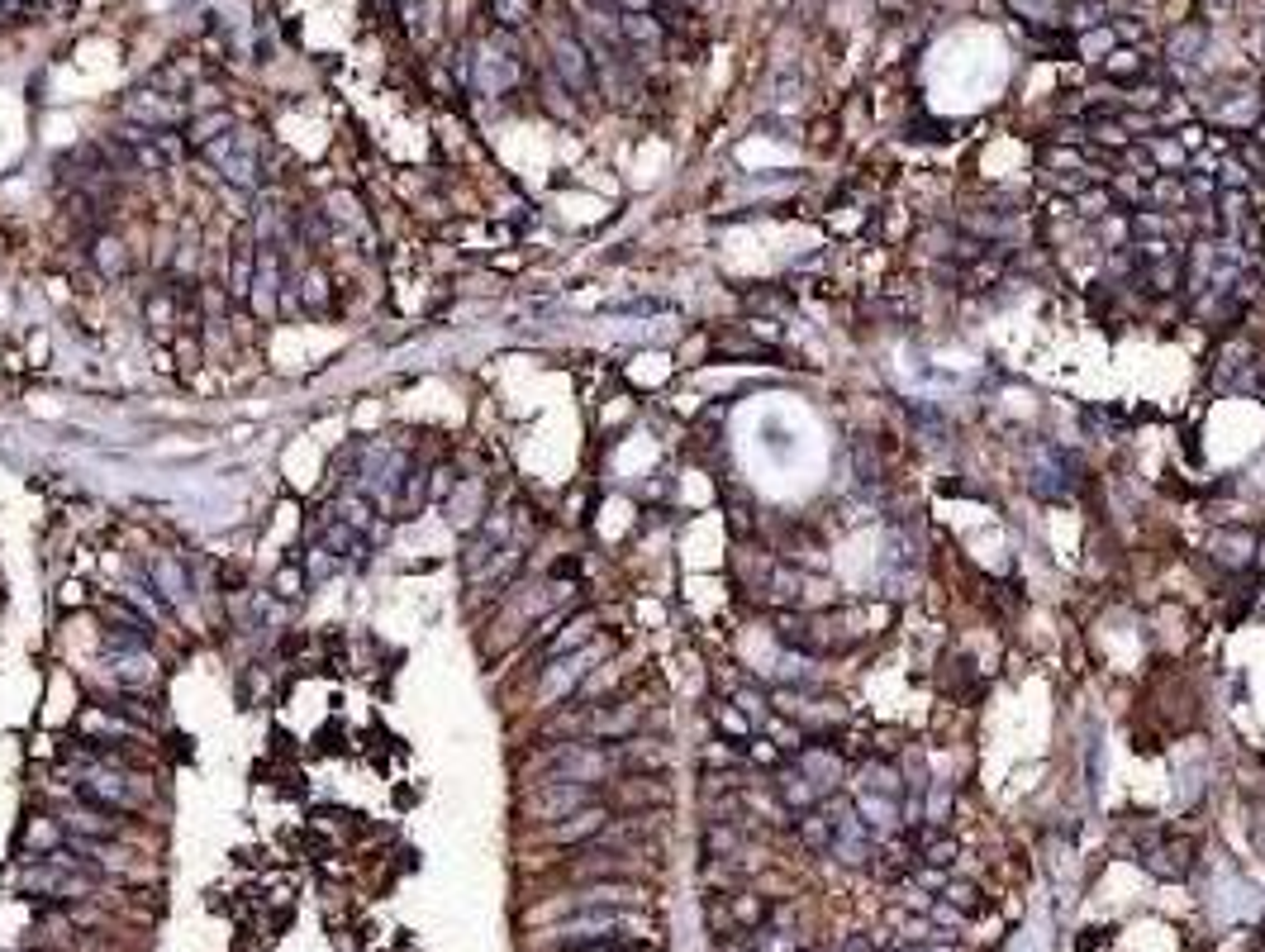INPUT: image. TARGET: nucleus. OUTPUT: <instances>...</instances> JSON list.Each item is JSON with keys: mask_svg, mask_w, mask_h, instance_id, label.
<instances>
[{"mask_svg": "<svg viewBox=\"0 0 1265 952\" xmlns=\"http://www.w3.org/2000/svg\"><path fill=\"white\" fill-rule=\"evenodd\" d=\"M928 952H952V948H942V943H937V948H928Z\"/></svg>", "mask_w": 1265, "mask_h": 952, "instance_id": "obj_59", "label": "nucleus"}, {"mask_svg": "<svg viewBox=\"0 0 1265 952\" xmlns=\"http://www.w3.org/2000/svg\"><path fill=\"white\" fill-rule=\"evenodd\" d=\"M120 810L110 805H96V801H81L77 810H67V828L81 833V838H115L120 833Z\"/></svg>", "mask_w": 1265, "mask_h": 952, "instance_id": "obj_8", "label": "nucleus"}, {"mask_svg": "<svg viewBox=\"0 0 1265 952\" xmlns=\"http://www.w3.org/2000/svg\"><path fill=\"white\" fill-rule=\"evenodd\" d=\"M472 81L486 91V96H505L509 86L518 81V62L509 58L505 48H495V43H486L481 53H476V67H472Z\"/></svg>", "mask_w": 1265, "mask_h": 952, "instance_id": "obj_6", "label": "nucleus"}, {"mask_svg": "<svg viewBox=\"0 0 1265 952\" xmlns=\"http://www.w3.org/2000/svg\"><path fill=\"white\" fill-rule=\"evenodd\" d=\"M1099 19H1104V5H1094V0H1090V5H1075V10H1070V24H1075V29H1094Z\"/></svg>", "mask_w": 1265, "mask_h": 952, "instance_id": "obj_47", "label": "nucleus"}, {"mask_svg": "<svg viewBox=\"0 0 1265 952\" xmlns=\"http://www.w3.org/2000/svg\"><path fill=\"white\" fill-rule=\"evenodd\" d=\"M799 838H804L809 852H828V848H833V815H828L823 805L804 810V815H799Z\"/></svg>", "mask_w": 1265, "mask_h": 952, "instance_id": "obj_19", "label": "nucleus"}, {"mask_svg": "<svg viewBox=\"0 0 1265 952\" xmlns=\"http://www.w3.org/2000/svg\"><path fill=\"white\" fill-rule=\"evenodd\" d=\"M752 952H799V939L780 924H766V929H752Z\"/></svg>", "mask_w": 1265, "mask_h": 952, "instance_id": "obj_31", "label": "nucleus"}, {"mask_svg": "<svg viewBox=\"0 0 1265 952\" xmlns=\"http://www.w3.org/2000/svg\"><path fill=\"white\" fill-rule=\"evenodd\" d=\"M942 900H952L961 915H980L985 910V900H980V891L971 886V881H947L942 886Z\"/></svg>", "mask_w": 1265, "mask_h": 952, "instance_id": "obj_35", "label": "nucleus"}, {"mask_svg": "<svg viewBox=\"0 0 1265 952\" xmlns=\"http://www.w3.org/2000/svg\"><path fill=\"white\" fill-rule=\"evenodd\" d=\"M590 634H595V615L586 610V615H576V619L566 624V634H557V639L547 643V658H562V653H571V648H576V643H586Z\"/></svg>", "mask_w": 1265, "mask_h": 952, "instance_id": "obj_28", "label": "nucleus"}, {"mask_svg": "<svg viewBox=\"0 0 1265 952\" xmlns=\"http://www.w3.org/2000/svg\"><path fill=\"white\" fill-rule=\"evenodd\" d=\"M1075 205H1080V215H1085V220H1104V210L1114 205V196H1109V191H1090V186H1085V191L1075 196Z\"/></svg>", "mask_w": 1265, "mask_h": 952, "instance_id": "obj_41", "label": "nucleus"}, {"mask_svg": "<svg viewBox=\"0 0 1265 952\" xmlns=\"http://www.w3.org/2000/svg\"><path fill=\"white\" fill-rule=\"evenodd\" d=\"M1180 143H1184V152H1189V148H1199V143H1204V129H1199V125L1180 129Z\"/></svg>", "mask_w": 1265, "mask_h": 952, "instance_id": "obj_56", "label": "nucleus"}, {"mask_svg": "<svg viewBox=\"0 0 1265 952\" xmlns=\"http://www.w3.org/2000/svg\"><path fill=\"white\" fill-rule=\"evenodd\" d=\"M148 576H152V586L162 591L167 605L191 600V576H186V567H181L176 557H152V562H148Z\"/></svg>", "mask_w": 1265, "mask_h": 952, "instance_id": "obj_11", "label": "nucleus"}, {"mask_svg": "<svg viewBox=\"0 0 1265 952\" xmlns=\"http://www.w3.org/2000/svg\"><path fill=\"white\" fill-rule=\"evenodd\" d=\"M709 848L714 852H733L738 848V833L733 828H709Z\"/></svg>", "mask_w": 1265, "mask_h": 952, "instance_id": "obj_50", "label": "nucleus"}, {"mask_svg": "<svg viewBox=\"0 0 1265 952\" xmlns=\"http://www.w3.org/2000/svg\"><path fill=\"white\" fill-rule=\"evenodd\" d=\"M586 805H595V786H586V781H542V791L528 796L523 815L557 824V819L576 815V810H586Z\"/></svg>", "mask_w": 1265, "mask_h": 952, "instance_id": "obj_3", "label": "nucleus"}, {"mask_svg": "<svg viewBox=\"0 0 1265 952\" xmlns=\"http://www.w3.org/2000/svg\"><path fill=\"white\" fill-rule=\"evenodd\" d=\"M1109 72H1118V77H1133V72H1138V58H1133V53H1118V62H1109Z\"/></svg>", "mask_w": 1265, "mask_h": 952, "instance_id": "obj_53", "label": "nucleus"}, {"mask_svg": "<svg viewBox=\"0 0 1265 952\" xmlns=\"http://www.w3.org/2000/svg\"><path fill=\"white\" fill-rule=\"evenodd\" d=\"M1104 48H1114V29H1090V34L1080 38V53H1085V58H1099Z\"/></svg>", "mask_w": 1265, "mask_h": 952, "instance_id": "obj_46", "label": "nucleus"}, {"mask_svg": "<svg viewBox=\"0 0 1265 952\" xmlns=\"http://www.w3.org/2000/svg\"><path fill=\"white\" fill-rule=\"evenodd\" d=\"M918 886H923V891H942V886H947L942 867H918Z\"/></svg>", "mask_w": 1265, "mask_h": 952, "instance_id": "obj_51", "label": "nucleus"}, {"mask_svg": "<svg viewBox=\"0 0 1265 952\" xmlns=\"http://www.w3.org/2000/svg\"><path fill=\"white\" fill-rule=\"evenodd\" d=\"M1218 186H1223V191H1247V186H1252V172H1247L1237 157H1223V162H1218Z\"/></svg>", "mask_w": 1265, "mask_h": 952, "instance_id": "obj_40", "label": "nucleus"}, {"mask_svg": "<svg viewBox=\"0 0 1265 952\" xmlns=\"http://www.w3.org/2000/svg\"><path fill=\"white\" fill-rule=\"evenodd\" d=\"M1146 152H1151V167H1156V172H1180V167H1189L1184 143H1151Z\"/></svg>", "mask_w": 1265, "mask_h": 952, "instance_id": "obj_36", "label": "nucleus"}, {"mask_svg": "<svg viewBox=\"0 0 1265 952\" xmlns=\"http://www.w3.org/2000/svg\"><path fill=\"white\" fill-rule=\"evenodd\" d=\"M324 547L338 557V567H362V562H367V552H372L367 534H362V529H353V524H343V520H334V524H329Z\"/></svg>", "mask_w": 1265, "mask_h": 952, "instance_id": "obj_10", "label": "nucleus"}, {"mask_svg": "<svg viewBox=\"0 0 1265 952\" xmlns=\"http://www.w3.org/2000/svg\"><path fill=\"white\" fill-rule=\"evenodd\" d=\"M305 581H310V576H305L300 562H281L276 576H271V591H276L281 600H300V595H305Z\"/></svg>", "mask_w": 1265, "mask_h": 952, "instance_id": "obj_30", "label": "nucleus"}, {"mask_svg": "<svg viewBox=\"0 0 1265 952\" xmlns=\"http://www.w3.org/2000/svg\"><path fill=\"white\" fill-rule=\"evenodd\" d=\"M224 134H234V120H229L224 110H210V115H196V120H191V134L186 138H191L196 148H210L215 138H224Z\"/></svg>", "mask_w": 1265, "mask_h": 952, "instance_id": "obj_24", "label": "nucleus"}, {"mask_svg": "<svg viewBox=\"0 0 1265 952\" xmlns=\"http://www.w3.org/2000/svg\"><path fill=\"white\" fill-rule=\"evenodd\" d=\"M862 791L899 801V791H904V777H899V767H886V762H866V767H862Z\"/></svg>", "mask_w": 1265, "mask_h": 952, "instance_id": "obj_22", "label": "nucleus"}, {"mask_svg": "<svg viewBox=\"0 0 1265 952\" xmlns=\"http://www.w3.org/2000/svg\"><path fill=\"white\" fill-rule=\"evenodd\" d=\"M1232 157H1237V162H1242L1247 172H1265V148H1261V143H1242V148H1237Z\"/></svg>", "mask_w": 1265, "mask_h": 952, "instance_id": "obj_48", "label": "nucleus"}, {"mask_svg": "<svg viewBox=\"0 0 1265 952\" xmlns=\"http://www.w3.org/2000/svg\"><path fill=\"white\" fill-rule=\"evenodd\" d=\"M889 952H928L923 943H899V948H889Z\"/></svg>", "mask_w": 1265, "mask_h": 952, "instance_id": "obj_57", "label": "nucleus"}, {"mask_svg": "<svg viewBox=\"0 0 1265 952\" xmlns=\"http://www.w3.org/2000/svg\"><path fill=\"white\" fill-rule=\"evenodd\" d=\"M486 10H491V19H495L500 29H523V24L533 19L538 0H486Z\"/></svg>", "mask_w": 1265, "mask_h": 952, "instance_id": "obj_27", "label": "nucleus"}, {"mask_svg": "<svg viewBox=\"0 0 1265 952\" xmlns=\"http://www.w3.org/2000/svg\"><path fill=\"white\" fill-rule=\"evenodd\" d=\"M115 714H125V719H133V724H157V705H152V700H143L138 690L115 695Z\"/></svg>", "mask_w": 1265, "mask_h": 952, "instance_id": "obj_33", "label": "nucleus"}, {"mask_svg": "<svg viewBox=\"0 0 1265 952\" xmlns=\"http://www.w3.org/2000/svg\"><path fill=\"white\" fill-rule=\"evenodd\" d=\"M956 857H961V843H956V838H947V833L932 838V833H928V843H923V867H942V871H947Z\"/></svg>", "mask_w": 1265, "mask_h": 952, "instance_id": "obj_32", "label": "nucleus"}, {"mask_svg": "<svg viewBox=\"0 0 1265 952\" xmlns=\"http://www.w3.org/2000/svg\"><path fill=\"white\" fill-rule=\"evenodd\" d=\"M632 724H637V709H600V714H590V733L595 738H619V733H632Z\"/></svg>", "mask_w": 1265, "mask_h": 952, "instance_id": "obj_26", "label": "nucleus"}, {"mask_svg": "<svg viewBox=\"0 0 1265 952\" xmlns=\"http://www.w3.org/2000/svg\"><path fill=\"white\" fill-rule=\"evenodd\" d=\"M947 810H952V796H932V824H947Z\"/></svg>", "mask_w": 1265, "mask_h": 952, "instance_id": "obj_55", "label": "nucleus"}, {"mask_svg": "<svg viewBox=\"0 0 1265 952\" xmlns=\"http://www.w3.org/2000/svg\"><path fill=\"white\" fill-rule=\"evenodd\" d=\"M1046 162H1051V167H1075V172H1085V167H1080V152H1070V148H1056V152H1046Z\"/></svg>", "mask_w": 1265, "mask_h": 952, "instance_id": "obj_52", "label": "nucleus"}, {"mask_svg": "<svg viewBox=\"0 0 1265 952\" xmlns=\"http://www.w3.org/2000/svg\"><path fill=\"white\" fill-rule=\"evenodd\" d=\"M605 810L600 805H586V810H576V815H566L562 824H552V838L557 843H576V838H590V833H600L605 828Z\"/></svg>", "mask_w": 1265, "mask_h": 952, "instance_id": "obj_18", "label": "nucleus"}, {"mask_svg": "<svg viewBox=\"0 0 1265 952\" xmlns=\"http://www.w3.org/2000/svg\"><path fill=\"white\" fill-rule=\"evenodd\" d=\"M1146 205L1156 210V205H1189V196H1184V181H1175V176H1151L1146 181Z\"/></svg>", "mask_w": 1265, "mask_h": 952, "instance_id": "obj_29", "label": "nucleus"}, {"mask_svg": "<svg viewBox=\"0 0 1265 952\" xmlns=\"http://www.w3.org/2000/svg\"><path fill=\"white\" fill-rule=\"evenodd\" d=\"M728 910H733V919H743V924H752V929H757L761 915H766V905H761L757 895H728Z\"/></svg>", "mask_w": 1265, "mask_h": 952, "instance_id": "obj_42", "label": "nucleus"}, {"mask_svg": "<svg viewBox=\"0 0 1265 952\" xmlns=\"http://www.w3.org/2000/svg\"><path fill=\"white\" fill-rule=\"evenodd\" d=\"M148 643H152V624H110L105 629V648L110 653H148Z\"/></svg>", "mask_w": 1265, "mask_h": 952, "instance_id": "obj_21", "label": "nucleus"}, {"mask_svg": "<svg viewBox=\"0 0 1265 952\" xmlns=\"http://www.w3.org/2000/svg\"><path fill=\"white\" fill-rule=\"evenodd\" d=\"M1256 143H1261V148H1265V120H1261V125H1256Z\"/></svg>", "mask_w": 1265, "mask_h": 952, "instance_id": "obj_58", "label": "nucleus"}, {"mask_svg": "<svg viewBox=\"0 0 1265 952\" xmlns=\"http://www.w3.org/2000/svg\"><path fill=\"white\" fill-rule=\"evenodd\" d=\"M1128 229H1133V239H1138V244H1146V239H1161V234L1170 229V220H1165V215H1156V210H1133Z\"/></svg>", "mask_w": 1265, "mask_h": 952, "instance_id": "obj_37", "label": "nucleus"}, {"mask_svg": "<svg viewBox=\"0 0 1265 952\" xmlns=\"http://www.w3.org/2000/svg\"><path fill=\"white\" fill-rule=\"evenodd\" d=\"M125 120L128 125H138V129H176V125H186V105L176 101V96H167V91H133L125 101Z\"/></svg>", "mask_w": 1265, "mask_h": 952, "instance_id": "obj_5", "label": "nucleus"}, {"mask_svg": "<svg viewBox=\"0 0 1265 952\" xmlns=\"http://www.w3.org/2000/svg\"><path fill=\"white\" fill-rule=\"evenodd\" d=\"M1180 276H1184V263H1180V258H1165V263H1151V267H1146L1151 290H1161V295L1180 290Z\"/></svg>", "mask_w": 1265, "mask_h": 952, "instance_id": "obj_34", "label": "nucleus"}, {"mask_svg": "<svg viewBox=\"0 0 1265 952\" xmlns=\"http://www.w3.org/2000/svg\"><path fill=\"white\" fill-rule=\"evenodd\" d=\"M286 286V272H281V253L276 244H262L257 248V276H253V310L257 314H276V290Z\"/></svg>", "mask_w": 1265, "mask_h": 952, "instance_id": "obj_7", "label": "nucleus"}, {"mask_svg": "<svg viewBox=\"0 0 1265 952\" xmlns=\"http://www.w3.org/2000/svg\"><path fill=\"white\" fill-rule=\"evenodd\" d=\"M1184 196H1189V210L1194 205H1213L1218 200V181L1204 176V172H1184Z\"/></svg>", "mask_w": 1265, "mask_h": 952, "instance_id": "obj_38", "label": "nucleus"}, {"mask_svg": "<svg viewBox=\"0 0 1265 952\" xmlns=\"http://www.w3.org/2000/svg\"><path fill=\"white\" fill-rule=\"evenodd\" d=\"M619 34L629 38L632 48H656L661 43V19L647 14V10H624L619 14Z\"/></svg>", "mask_w": 1265, "mask_h": 952, "instance_id": "obj_16", "label": "nucleus"}, {"mask_svg": "<svg viewBox=\"0 0 1265 952\" xmlns=\"http://www.w3.org/2000/svg\"><path fill=\"white\" fill-rule=\"evenodd\" d=\"M91 263H96V272L110 276V281L128 276V248H125V239H115V234H96V239H91Z\"/></svg>", "mask_w": 1265, "mask_h": 952, "instance_id": "obj_15", "label": "nucleus"}, {"mask_svg": "<svg viewBox=\"0 0 1265 952\" xmlns=\"http://www.w3.org/2000/svg\"><path fill=\"white\" fill-rule=\"evenodd\" d=\"M1199 48H1204V34H1199V29H1180V34L1170 38V58H1175V62H1184V58H1194Z\"/></svg>", "mask_w": 1265, "mask_h": 952, "instance_id": "obj_43", "label": "nucleus"}, {"mask_svg": "<svg viewBox=\"0 0 1265 952\" xmlns=\"http://www.w3.org/2000/svg\"><path fill=\"white\" fill-rule=\"evenodd\" d=\"M1252 552H1256V539H1252V534H1242V529L1213 544V557H1218L1223 567H1232V571H1242V567L1252 562Z\"/></svg>", "mask_w": 1265, "mask_h": 952, "instance_id": "obj_23", "label": "nucleus"}, {"mask_svg": "<svg viewBox=\"0 0 1265 952\" xmlns=\"http://www.w3.org/2000/svg\"><path fill=\"white\" fill-rule=\"evenodd\" d=\"M775 791H780V801H785V810H794V815H804V810H814V805H823V791L799 772V767H785L780 772V781H775Z\"/></svg>", "mask_w": 1265, "mask_h": 952, "instance_id": "obj_12", "label": "nucleus"}, {"mask_svg": "<svg viewBox=\"0 0 1265 952\" xmlns=\"http://www.w3.org/2000/svg\"><path fill=\"white\" fill-rule=\"evenodd\" d=\"M1094 138H1099V143H1123V125H1118V120H1114V125H1099Z\"/></svg>", "mask_w": 1265, "mask_h": 952, "instance_id": "obj_54", "label": "nucleus"}, {"mask_svg": "<svg viewBox=\"0 0 1265 952\" xmlns=\"http://www.w3.org/2000/svg\"><path fill=\"white\" fill-rule=\"evenodd\" d=\"M300 305H310V310H329V276L314 272L305 276V286H300Z\"/></svg>", "mask_w": 1265, "mask_h": 952, "instance_id": "obj_39", "label": "nucleus"}, {"mask_svg": "<svg viewBox=\"0 0 1265 952\" xmlns=\"http://www.w3.org/2000/svg\"><path fill=\"white\" fill-rule=\"evenodd\" d=\"M714 719H719V729H724V733H752V724H748V714H743V709H728V705H719V709H714Z\"/></svg>", "mask_w": 1265, "mask_h": 952, "instance_id": "obj_44", "label": "nucleus"}, {"mask_svg": "<svg viewBox=\"0 0 1265 952\" xmlns=\"http://www.w3.org/2000/svg\"><path fill=\"white\" fill-rule=\"evenodd\" d=\"M857 815H866L871 819V828H894L899 824V801H889V796H871V791H862V801H857Z\"/></svg>", "mask_w": 1265, "mask_h": 952, "instance_id": "obj_25", "label": "nucleus"}, {"mask_svg": "<svg viewBox=\"0 0 1265 952\" xmlns=\"http://www.w3.org/2000/svg\"><path fill=\"white\" fill-rule=\"evenodd\" d=\"M552 67H557L566 91H576V96L595 91V58H590V48L576 34H557L552 38Z\"/></svg>", "mask_w": 1265, "mask_h": 952, "instance_id": "obj_4", "label": "nucleus"}, {"mask_svg": "<svg viewBox=\"0 0 1265 952\" xmlns=\"http://www.w3.org/2000/svg\"><path fill=\"white\" fill-rule=\"evenodd\" d=\"M110 672L125 685H148V681H157V662L148 653H110Z\"/></svg>", "mask_w": 1265, "mask_h": 952, "instance_id": "obj_20", "label": "nucleus"}, {"mask_svg": "<svg viewBox=\"0 0 1265 952\" xmlns=\"http://www.w3.org/2000/svg\"><path fill=\"white\" fill-rule=\"evenodd\" d=\"M125 600L143 605V615H148L152 624H167V619H172V605L162 600V591L152 586V576H133V581L125 586Z\"/></svg>", "mask_w": 1265, "mask_h": 952, "instance_id": "obj_17", "label": "nucleus"}, {"mask_svg": "<svg viewBox=\"0 0 1265 952\" xmlns=\"http://www.w3.org/2000/svg\"><path fill=\"white\" fill-rule=\"evenodd\" d=\"M928 910H932V924H942V929H961V924H966V915H961L952 900H932Z\"/></svg>", "mask_w": 1265, "mask_h": 952, "instance_id": "obj_45", "label": "nucleus"}, {"mask_svg": "<svg viewBox=\"0 0 1265 952\" xmlns=\"http://www.w3.org/2000/svg\"><path fill=\"white\" fill-rule=\"evenodd\" d=\"M253 276H257V248H253V234L243 229L234 239V263H229V295H248L253 290Z\"/></svg>", "mask_w": 1265, "mask_h": 952, "instance_id": "obj_13", "label": "nucleus"}, {"mask_svg": "<svg viewBox=\"0 0 1265 952\" xmlns=\"http://www.w3.org/2000/svg\"><path fill=\"white\" fill-rule=\"evenodd\" d=\"M799 772H804V777H809V781H814L823 796H833V791H838V781H842V762H838L828 748H809V753L799 757Z\"/></svg>", "mask_w": 1265, "mask_h": 952, "instance_id": "obj_14", "label": "nucleus"}, {"mask_svg": "<svg viewBox=\"0 0 1265 952\" xmlns=\"http://www.w3.org/2000/svg\"><path fill=\"white\" fill-rule=\"evenodd\" d=\"M595 658H600V648H586V653H576V658H566V662H562V658H552V667L542 672V695H547V700L566 695V690H571L576 681L590 672L586 662H595Z\"/></svg>", "mask_w": 1265, "mask_h": 952, "instance_id": "obj_9", "label": "nucleus"}, {"mask_svg": "<svg viewBox=\"0 0 1265 952\" xmlns=\"http://www.w3.org/2000/svg\"><path fill=\"white\" fill-rule=\"evenodd\" d=\"M733 705H738L748 719H761V709H766V700H761L757 690H738V695H733Z\"/></svg>", "mask_w": 1265, "mask_h": 952, "instance_id": "obj_49", "label": "nucleus"}, {"mask_svg": "<svg viewBox=\"0 0 1265 952\" xmlns=\"http://www.w3.org/2000/svg\"><path fill=\"white\" fill-rule=\"evenodd\" d=\"M110 152L120 162H128L133 172H167V167L181 162L186 143L176 134H162V129H128V134H120V143Z\"/></svg>", "mask_w": 1265, "mask_h": 952, "instance_id": "obj_1", "label": "nucleus"}, {"mask_svg": "<svg viewBox=\"0 0 1265 952\" xmlns=\"http://www.w3.org/2000/svg\"><path fill=\"white\" fill-rule=\"evenodd\" d=\"M614 762H619V753H605V748H590V743H566V748L552 753L547 772H552V781H586V786H595V781H605V772Z\"/></svg>", "mask_w": 1265, "mask_h": 952, "instance_id": "obj_2", "label": "nucleus"}]
</instances>
